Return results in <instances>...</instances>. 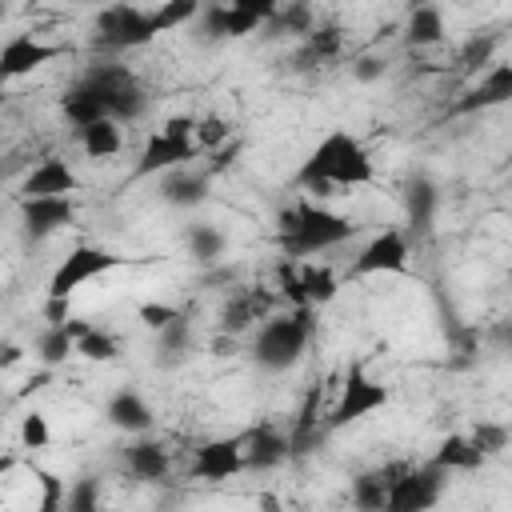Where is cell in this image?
Segmentation results:
<instances>
[{"label": "cell", "mask_w": 512, "mask_h": 512, "mask_svg": "<svg viewBox=\"0 0 512 512\" xmlns=\"http://www.w3.org/2000/svg\"><path fill=\"white\" fill-rule=\"evenodd\" d=\"M228 4H236V8L252 12V16H256V20H264V24H272V16L284 8V0H228Z\"/></svg>", "instance_id": "60d3db41"}, {"label": "cell", "mask_w": 512, "mask_h": 512, "mask_svg": "<svg viewBox=\"0 0 512 512\" xmlns=\"http://www.w3.org/2000/svg\"><path fill=\"white\" fill-rule=\"evenodd\" d=\"M80 84H88L112 112V120H140L148 112V92L140 88L136 72L128 64H116V60H100V64H88Z\"/></svg>", "instance_id": "5b68a950"}, {"label": "cell", "mask_w": 512, "mask_h": 512, "mask_svg": "<svg viewBox=\"0 0 512 512\" xmlns=\"http://www.w3.org/2000/svg\"><path fill=\"white\" fill-rule=\"evenodd\" d=\"M376 180V164L372 152L348 132V128H332L316 140V148L304 156L296 184L312 196H328L336 188H364Z\"/></svg>", "instance_id": "6da1fadb"}, {"label": "cell", "mask_w": 512, "mask_h": 512, "mask_svg": "<svg viewBox=\"0 0 512 512\" xmlns=\"http://www.w3.org/2000/svg\"><path fill=\"white\" fill-rule=\"evenodd\" d=\"M248 460H244V436H224V440H208L192 452V476L196 480H232L236 472H244Z\"/></svg>", "instance_id": "4fadbf2b"}, {"label": "cell", "mask_w": 512, "mask_h": 512, "mask_svg": "<svg viewBox=\"0 0 512 512\" xmlns=\"http://www.w3.org/2000/svg\"><path fill=\"white\" fill-rule=\"evenodd\" d=\"M208 188H212V168H200V164H184V168H172L164 172L160 180V196L176 208H196L208 200Z\"/></svg>", "instance_id": "d6986e66"}, {"label": "cell", "mask_w": 512, "mask_h": 512, "mask_svg": "<svg viewBox=\"0 0 512 512\" xmlns=\"http://www.w3.org/2000/svg\"><path fill=\"white\" fill-rule=\"evenodd\" d=\"M468 436L480 444V452H484L488 460H492V456H500V452L508 448V440H512V432H508L504 424H496V420H476Z\"/></svg>", "instance_id": "836d02e7"}, {"label": "cell", "mask_w": 512, "mask_h": 512, "mask_svg": "<svg viewBox=\"0 0 512 512\" xmlns=\"http://www.w3.org/2000/svg\"><path fill=\"white\" fill-rule=\"evenodd\" d=\"M124 260H128V256H120V252H112V248H104V244H76V248L56 264V272L48 276V296L72 300L76 288H84L88 280H96V276L120 268Z\"/></svg>", "instance_id": "ba28073f"}, {"label": "cell", "mask_w": 512, "mask_h": 512, "mask_svg": "<svg viewBox=\"0 0 512 512\" xmlns=\"http://www.w3.org/2000/svg\"><path fill=\"white\" fill-rule=\"evenodd\" d=\"M388 400H392L388 384L372 380L364 368H348V376H344V384H340V396H336L332 412L324 416V424H328V432L348 428V424H356V420H364V416L380 412Z\"/></svg>", "instance_id": "9c48e42d"}, {"label": "cell", "mask_w": 512, "mask_h": 512, "mask_svg": "<svg viewBox=\"0 0 512 512\" xmlns=\"http://www.w3.org/2000/svg\"><path fill=\"white\" fill-rule=\"evenodd\" d=\"M136 316H140V324L148 328V332H160L164 324H172L176 316H184L180 308H172V304H160V300H148V304H140L136 308Z\"/></svg>", "instance_id": "74e56055"}, {"label": "cell", "mask_w": 512, "mask_h": 512, "mask_svg": "<svg viewBox=\"0 0 512 512\" xmlns=\"http://www.w3.org/2000/svg\"><path fill=\"white\" fill-rule=\"evenodd\" d=\"M204 156L200 140H196V116H168L160 132H152L140 148L136 160V176H160L184 164H196Z\"/></svg>", "instance_id": "277c9868"}, {"label": "cell", "mask_w": 512, "mask_h": 512, "mask_svg": "<svg viewBox=\"0 0 512 512\" xmlns=\"http://www.w3.org/2000/svg\"><path fill=\"white\" fill-rule=\"evenodd\" d=\"M16 212H20V228L28 240H48L52 232L76 220V200L72 196H20Z\"/></svg>", "instance_id": "8fae6325"}, {"label": "cell", "mask_w": 512, "mask_h": 512, "mask_svg": "<svg viewBox=\"0 0 512 512\" xmlns=\"http://www.w3.org/2000/svg\"><path fill=\"white\" fill-rule=\"evenodd\" d=\"M80 4H96V0H80Z\"/></svg>", "instance_id": "bcb514c9"}, {"label": "cell", "mask_w": 512, "mask_h": 512, "mask_svg": "<svg viewBox=\"0 0 512 512\" xmlns=\"http://www.w3.org/2000/svg\"><path fill=\"white\" fill-rule=\"evenodd\" d=\"M404 40L412 44V48H432V44H440L444 40V12H440V4H412V12H408V20H404Z\"/></svg>", "instance_id": "cb8c5ba5"}, {"label": "cell", "mask_w": 512, "mask_h": 512, "mask_svg": "<svg viewBox=\"0 0 512 512\" xmlns=\"http://www.w3.org/2000/svg\"><path fill=\"white\" fill-rule=\"evenodd\" d=\"M388 488H392V468L360 472L352 480V504L364 512H388Z\"/></svg>", "instance_id": "4316f807"}, {"label": "cell", "mask_w": 512, "mask_h": 512, "mask_svg": "<svg viewBox=\"0 0 512 512\" xmlns=\"http://www.w3.org/2000/svg\"><path fill=\"white\" fill-rule=\"evenodd\" d=\"M104 420H108L116 432L144 436V432L156 424V412H152V404H148L136 388H120V392L108 396V404H104Z\"/></svg>", "instance_id": "e0dca14e"}, {"label": "cell", "mask_w": 512, "mask_h": 512, "mask_svg": "<svg viewBox=\"0 0 512 512\" xmlns=\"http://www.w3.org/2000/svg\"><path fill=\"white\" fill-rule=\"evenodd\" d=\"M444 472H480L484 468V452H480V444L468 436V432H448L444 440H440V448H436V456H432Z\"/></svg>", "instance_id": "7402d4cb"}, {"label": "cell", "mask_w": 512, "mask_h": 512, "mask_svg": "<svg viewBox=\"0 0 512 512\" xmlns=\"http://www.w3.org/2000/svg\"><path fill=\"white\" fill-rule=\"evenodd\" d=\"M200 12H204V0H160V8H152V24L164 36V32H176L192 20H200Z\"/></svg>", "instance_id": "4dcf8cb0"}, {"label": "cell", "mask_w": 512, "mask_h": 512, "mask_svg": "<svg viewBox=\"0 0 512 512\" xmlns=\"http://www.w3.org/2000/svg\"><path fill=\"white\" fill-rule=\"evenodd\" d=\"M156 344H160V352H168V356H184V352L192 348V324H188L184 316H176L172 324H164V328L156 332Z\"/></svg>", "instance_id": "e575fe53"}, {"label": "cell", "mask_w": 512, "mask_h": 512, "mask_svg": "<svg viewBox=\"0 0 512 512\" xmlns=\"http://www.w3.org/2000/svg\"><path fill=\"white\" fill-rule=\"evenodd\" d=\"M408 264H412V244H408V236L400 232V228H384V232H376L360 252H356V260L348 264V276H400V272H408Z\"/></svg>", "instance_id": "30bf717a"}, {"label": "cell", "mask_w": 512, "mask_h": 512, "mask_svg": "<svg viewBox=\"0 0 512 512\" xmlns=\"http://www.w3.org/2000/svg\"><path fill=\"white\" fill-rule=\"evenodd\" d=\"M96 500H100L96 480H76V488L64 496V508H68V512H92V508H96Z\"/></svg>", "instance_id": "ab89813d"}, {"label": "cell", "mask_w": 512, "mask_h": 512, "mask_svg": "<svg viewBox=\"0 0 512 512\" xmlns=\"http://www.w3.org/2000/svg\"><path fill=\"white\" fill-rule=\"evenodd\" d=\"M16 360H20V348H16V344H8V348H4V360H0V364H4V368H12Z\"/></svg>", "instance_id": "ee69618b"}, {"label": "cell", "mask_w": 512, "mask_h": 512, "mask_svg": "<svg viewBox=\"0 0 512 512\" xmlns=\"http://www.w3.org/2000/svg\"><path fill=\"white\" fill-rule=\"evenodd\" d=\"M160 32L152 24V12L136 8V4H104L96 12V44L108 48V52H132V48H144L152 44Z\"/></svg>", "instance_id": "52a82bcc"}, {"label": "cell", "mask_w": 512, "mask_h": 512, "mask_svg": "<svg viewBox=\"0 0 512 512\" xmlns=\"http://www.w3.org/2000/svg\"><path fill=\"white\" fill-rule=\"evenodd\" d=\"M356 224L316 200H296L288 208H280L276 216V240H280V252L292 256V260H304V256H316V252H328L344 240H352Z\"/></svg>", "instance_id": "7a4b0ae2"}, {"label": "cell", "mask_w": 512, "mask_h": 512, "mask_svg": "<svg viewBox=\"0 0 512 512\" xmlns=\"http://www.w3.org/2000/svg\"><path fill=\"white\" fill-rule=\"evenodd\" d=\"M344 48V32L336 24H316L308 36H304V48L296 52V68H316V64H328L336 60Z\"/></svg>", "instance_id": "484cf974"}, {"label": "cell", "mask_w": 512, "mask_h": 512, "mask_svg": "<svg viewBox=\"0 0 512 512\" xmlns=\"http://www.w3.org/2000/svg\"><path fill=\"white\" fill-rule=\"evenodd\" d=\"M228 136H232V124H228L220 112L196 116V140H200V148H204V152L224 148V144H228Z\"/></svg>", "instance_id": "d6a6232c"}, {"label": "cell", "mask_w": 512, "mask_h": 512, "mask_svg": "<svg viewBox=\"0 0 512 512\" xmlns=\"http://www.w3.org/2000/svg\"><path fill=\"white\" fill-rule=\"evenodd\" d=\"M36 356H40L48 368H56V364H64L68 356H76V336L68 332V324H44V332L36 336Z\"/></svg>", "instance_id": "f546056e"}, {"label": "cell", "mask_w": 512, "mask_h": 512, "mask_svg": "<svg viewBox=\"0 0 512 512\" xmlns=\"http://www.w3.org/2000/svg\"><path fill=\"white\" fill-rule=\"evenodd\" d=\"M272 304H276L272 292H264V288H240L236 296L224 300V308H220V328L232 332V336H240V332L256 328L264 316H272Z\"/></svg>", "instance_id": "9a60e30c"}, {"label": "cell", "mask_w": 512, "mask_h": 512, "mask_svg": "<svg viewBox=\"0 0 512 512\" xmlns=\"http://www.w3.org/2000/svg\"><path fill=\"white\" fill-rule=\"evenodd\" d=\"M76 136H80V148L92 156V160H108V156H116L120 148H124V136H120V120H96V124H88V128H76Z\"/></svg>", "instance_id": "83f0119b"}, {"label": "cell", "mask_w": 512, "mask_h": 512, "mask_svg": "<svg viewBox=\"0 0 512 512\" xmlns=\"http://www.w3.org/2000/svg\"><path fill=\"white\" fill-rule=\"evenodd\" d=\"M508 336H512V312H508Z\"/></svg>", "instance_id": "f6af8a7d"}, {"label": "cell", "mask_w": 512, "mask_h": 512, "mask_svg": "<svg viewBox=\"0 0 512 512\" xmlns=\"http://www.w3.org/2000/svg\"><path fill=\"white\" fill-rule=\"evenodd\" d=\"M440 208V192L428 176H412L408 188H404V212H408V224L416 232H428L432 228V216Z\"/></svg>", "instance_id": "d4e9b609"}, {"label": "cell", "mask_w": 512, "mask_h": 512, "mask_svg": "<svg viewBox=\"0 0 512 512\" xmlns=\"http://www.w3.org/2000/svg\"><path fill=\"white\" fill-rule=\"evenodd\" d=\"M448 472L428 460V464H392V488H388V512H424L440 504Z\"/></svg>", "instance_id": "8992f818"}, {"label": "cell", "mask_w": 512, "mask_h": 512, "mask_svg": "<svg viewBox=\"0 0 512 512\" xmlns=\"http://www.w3.org/2000/svg\"><path fill=\"white\" fill-rule=\"evenodd\" d=\"M60 116L72 124V128H88V124H96V120H108L112 112H108V104L88 88V84H72L64 96H60Z\"/></svg>", "instance_id": "603a6c76"}, {"label": "cell", "mask_w": 512, "mask_h": 512, "mask_svg": "<svg viewBox=\"0 0 512 512\" xmlns=\"http://www.w3.org/2000/svg\"><path fill=\"white\" fill-rule=\"evenodd\" d=\"M352 76L364 80V84H368V80H380V76H384V60H376V56H360V60L352 64Z\"/></svg>", "instance_id": "b9f144b4"}, {"label": "cell", "mask_w": 512, "mask_h": 512, "mask_svg": "<svg viewBox=\"0 0 512 512\" xmlns=\"http://www.w3.org/2000/svg\"><path fill=\"white\" fill-rule=\"evenodd\" d=\"M56 56H64V48H60V44H44L40 36L20 32V36H12V40L0 48V76H4V80L32 76L36 68L52 64Z\"/></svg>", "instance_id": "5bb4252c"}, {"label": "cell", "mask_w": 512, "mask_h": 512, "mask_svg": "<svg viewBox=\"0 0 512 512\" xmlns=\"http://www.w3.org/2000/svg\"><path fill=\"white\" fill-rule=\"evenodd\" d=\"M184 248H188V256H192L196 264H212V260L224 256L228 240H224V232L212 228V224H192V228L184 232Z\"/></svg>", "instance_id": "f1b7e54d"}, {"label": "cell", "mask_w": 512, "mask_h": 512, "mask_svg": "<svg viewBox=\"0 0 512 512\" xmlns=\"http://www.w3.org/2000/svg\"><path fill=\"white\" fill-rule=\"evenodd\" d=\"M312 332H316V324H312V308L308 304L288 308L280 316H264L256 324V336H252V360L260 368H268V372H284L308 352Z\"/></svg>", "instance_id": "3957f363"}, {"label": "cell", "mask_w": 512, "mask_h": 512, "mask_svg": "<svg viewBox=\"0 0 512 512\" xmlns=\"http://www.w3.org/2000/svg\"><path fill=\"white\" fill-rule=\"evenodd\" d=\"M500 104H512V64H492L472 88H464L456 100H452V116H476V112H488V108H500Z\"/></svg>", "instance_id": "7c38bea8"}, {"label": "cell", "mask_w": 512, "mask_h": 512, "mask_svg": "<svg viewBox=\"0 0 512 512\" xmlns=\"http://www.w3.org/2000/svg\"><path fill=\"white\" fill-rule=\"evenodd\" d=\"M80 188V176L64 156H44L20 184V196H72Z\"/></svg>", "instance_id": "ac0fdd59"}, {"label": "cell", "mask_w": 512, "mask_h": 512, "mask_svg": "<svg viewBox=\"0 0 512 512\" xmlns=\"http://www.w3.org/2000/svg\"><path fill=\"white\" fill-rule=\"evenodd\" d=\"M492 48H496V36H472L468 40V48L460 52V68H480V64H488L492 60Z\"/></svg>", "instance_id": "f35d334b"}, {"label": "cell", "mask_w": 512, "mask_h": 512, "mask_svg": "<svg viewBox=\"0 0 512 512\" xmlns=\"http://www.w3.org/2000/svg\"><path fill=\"white\" fill-rule=\"evenodd\" d=\"M244 460L252 472H268L280 468L284 460H292V440L276 428V424H260L244 436Z\"/></svg>", "instance_id": "ffe728a7"}, {"label": "cell", "mask_w": 512, "mask_h": 512, "mask_svg": "<svg viewBox=\"0 0 512 512\" xmlns=\"http://www.w3.org/2000/svg\"><path fill=\"white\" fill-rule=\"evenodd\" d=\"M76 356H84V360H92V364H108V360L120 356V344H116L112 332H104V328L92 324V328L76 340Z\"/></svg>", "instance_id": "1f68e13d"}, {"label": "cell", "mask_w": 512, "mask_h": 512, "mask_svg": "<svg viewBox=\"0 0 512 512\" xmlns=\"http://www.w3.org/2000/svg\"><path fill=\"white\" fill-rule=\"evenodd\" d=\"M256 28H264V20H256L252 12H244V8H236L228 0H212L200 12V32L208 40H240V36H248Z\"/></svg>", "instance_id": "2e32d148"}, {"label": "cell", "mask_w": 512, "mask_h": 512, "mask_svg": "<svg viewBox=\"0 0 512 512\" xmlns=\"http://www.w3.org/2000/svg\"><path fill=\"white\" fill-rule=\"evenodd\" d=\"M124 468H128L136 480H164L168 468H172V460H168V448H164L160 440L140 436V440H132V444L124 448Z\"/></svg>", "instance_id": "44dd1931"}, {"label": "cell", "mask_w": 512, "mask_h": 512, "mask_svg": "<svg viewBox=\"0 0 512 512\" xmlns=\"http://www.w3.org/2000/svg\"><path fill=\"white\" fill-rule=\"evenodd\" d=\"M72 316V300H64V296H48V304H44V320L48 324H64Z\"/></svg>", "instance_id": "7bdbcfd3"}, {"label": "cell", "mask_w": 512, "mask_h": 512, "mask_svg": "<svg viewBox=\"0 0 512 512\" xmlns=\"http://www.w3.org/2000/svg\"><path fill=\"white\" fill-rule=\"evenodd\" d=\"M20 444L32 448V452H40V448L52 444V428H48V416H44V412L32 408V412L20 416Z\"/></svg>", "instance_id": "d590c367"}, {"label": "cell", "mask_w": 512, "mask_h": 512, "mask_svg": "<svg viewBox=\"0 0 512 512\" xmlns=\"http://www.w3.org/2000/svg\"><path fill=\"white\" fill-rule=\"evenodd\" d=\"M272 28H288V32H296V36H308L316 24H312V8L308 4H292L288 12L280 8L276 16H272Z\"/></svg>", "instance_id": "8d00e7d4"}]
</instances>
